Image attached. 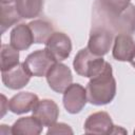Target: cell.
Segmentation results:
<instances>
[{
  "mask_svg": "<svg viewBox=\"0 0 135 135\" xmlns=\"http://www.w3.org/2000/svg\"><path fill=\"white\" fill-rule=\"evenodd\" d=\"M93 27H103L113 34L135 32V6L130 0H96Z\"/></svg>",
  "mask_w": 135,
  "mask_h": 135,
  "instance_id": "1",
  "label": "cell"
},
{
  "mask_svg": "<svg viewBox=\"0 0 135 135\" xmlns=\"http://www.w3.org/2000/svg\"><path fill=\"white\" fill-rule=\"evenodd\" d=\"M88 101L94 105H104L110 103L116 95V80L109 62H105L103 70L92 77L85 88Z\"/></svg>",
  "mask_w": 135,
  "mask_h": 135,
  "instance_id": "2",
  "label": "cell"
},
{
  "mask_svg": "<svg viewBox=\"0 0 135 135\" xmlns=\"http://www.w3.org/2000/svg\"><path fill=\"white\" fill-rule=\"evenodd\" d=\"M105 62L102 56H97L85 47L78 51L74 58L73 66L79 76L92 78L103 70Z\"/></svg>",
  "mask_w": 135,
  "mask_h": 135,
  "instance_id": "3",
  "label": "cell"
},
{
  "mask_svg": "<svg viewBox=\"0 0 135 135\" xmlns=\"http://www.w3.org/2000/svg\"><path fill=\"white\" fill-rule=\"evenodd\" d=\"M56 62L58 61L51 55V53L46 49H43L31 53L25 58L23 64L31 76L42 77L46 75L49 70Z\"/></svg>",
  "mask_w": 135,
  "mask_h": 135,
  "instance_id": "4",
  "label": "cell"
},
{
  "mask_svg": "<svg viewBox=\"0 0 135 135\" xmlns=\"http://www.w3.org/2000/svg\"><path fill=\"white\" fill-rule=\"evenodd\" d=\"M45 77L49 86L56 93H63L73 81V75L70 68L60 62H56L49 70Z\"/></svg>",
  "mask_w": 135,
  "mask_h": 135,
  "instance_id": "5",
  "label": "cell"
},
{
  "mask_svg": "<svg viewBox=\"0 0 135 135\" xmlns=\"http://www.w3.org/2000/svg\"><path fill=\"white\" fill-rule=\"evenodd\" d=\"M62 102L66 112L70 114L79 113L88 102L85 89L79 83L70 84L63 92Z\"/></svg>",
  "mask_w": 135,
  "mask_h": 135,
  "instance_id": "6",
  "label": "cell"
},
{
  "mask_svg": "<svg viewBox=\"0 0 135 135\" xmlns=\"http://www.w3.org/2000/svg\"><path fill=\"white\" fill-rule=\"evenodd\" d=\"M45 49L59 62L69 58L72 51V41L66 34L54 32L45 42Z\"/></svg>",
  "mask_w": 135,
  "mask_h": 135,
  "instance_id": "7",
  "label": "cell"
},
{
  "mask_svg": "<svg viewBox=\"0 0 135 135\" xmlns=\"http://www.w3.org/2000/svg\"><path fill=\"white\" fill-rule=\"evenodd\" d=\"M113 33L103 27H93L89 41L88 49L97 56H103L109 53L113 41Z\"/></svg>",
  "mask_w": 135,
  "mask_h": 135,
  "instance_id": "8",
  "label": "cell"
},
{
  "mask_svg": "<svg viewBox=\"0 0 135 135\" xmlns=\"http://www.w3.org/2000/svg\"><path fill=\"white\" fill-rule=\"evenodd\" d=\"M3 84L11 90H20L24 88L31 79V74L27 72L23 63H18L14 68L1 72Z\"/></svg>",
  "mask_w": 135,
  "mask_h": 135,
  "instance_id": "9",
  "label": "cell"
},
{
  "mask_svg": "<svg viewBox=\"0 0 135 135\" xmlns=\"http://www.w3.org/2000/svg\"><path fill=\"white\" fill-rule=\"evenodd\" d=\"M113 128L111 116L102 111L91 114L84 122V132L86 134H111Z\"/></svg>",
  "mask_w": 135,
  "mask_h": 135,
  "instance_id": "10",
  "label": "cell"
},
{
  "mask_svg": "<svg viewBox=\"0 0 135 135\" xmlns=\"http://www.w3.org/2000/svg\"><path fill=\"white\" fill-rule=\"evenodd\" d=\"M32 113L43 127H50L57 121L59 116V108L54 100L42 99L38 101Z\"/></svg>",
  "mask_w": 135,
  "mask_h": 135,
  "instance_id": "11",
  "label": "cell"
},
{
  "mask_svg": "<svg viewBox=\"0 0 135 135\" xmlns=\"http://www.w3.org/2000/svg\"><path fill=\"white\" fill-rule=\"evenodd\" d=\"M113 58L117 61L130 62L135 56V41L128 34H118L114 39Z\"/></svg>",
  "mask_w": 135,
  "mask_h": 135,
  "instance_id": "12",
  "label": "cell"
},
{
  "mask_svg": "<svg viewBox=\"0 0 135 135\" xmlns=\"http://www.w3.org/2000/svg\"><path fill=\"white\" fill-rule=\"evenodd\" d=\"M38 101L39 98L36 94L31 92H20L8 100V110L14 114H24L33 111Z\"/></svg>",
  "mask_w": 135,
  "mask_h": 135,
  "instance_id": "13",
  "label": "cell"
},
{
  "mask_svg": "<svg viewBox=\"0 0 135 135\" xmlns=\"http://www.w3.org/2000/svg\"><path fill=\"white\" fill-rule=\"evenodd\" d=\"M9 42L13 47L18 51L27 50L34 43V37L28 24H18L16 25L9 35Z\"/></svg>",
  "mask_w": 135,
  "mask_h": 135,
  "instance_id": "14",
  "label": "cell"
},
{
  "mask_svg": "<svg viewBox=\"0 0 135 135\" xmlns=\"http://www.w3.org/2000/svg\"><path fill=\"white\" fill-rule=\"evenodd\" d=\"M11 129L13 135H38L42 132L43 126L35 116H26L17 119Z\"/></svg>",
  "mask_w": 135,
  "mask_h": 135,
  "instance_id": "15",
  "label": "cell"
},
{
  "mask_svg": "<svg viewBox=\"0 0 135 135\" xmlns=\"http://www.w3.org/2000/svg\"><path fill=\"white\" fill-rule=\"evenodd\" d=\"M15 1H0L1 3V19H0L1 34H3L6 30H8L12 25L17 23L21 19V16L19 15L17 11Z\"/></svg>",
  "mask_w": 135,
  "mask_h": 135,
  "instance_id": "16",
  "label": "cell"
},
{
  "mask_svg": "<svg viewBox=\"0 0 135 135\" xmlns=\"http://www.w3.org/2000/svg\"><path fill=\"white\" fill-rule=\"evenodd\" d=\"M15 4L21 18L31 19L40 14L43 6V0H16Z\"/></svg>",
  "mask_w": 135,
  "mask_h": 135,
  "instance_id": "17",
  "label": "cell"
},
{
  "mask_svg": "<svg viewBox=\"0 0 135 135\" xmlns=\"http://www.w3.org/2000/svg\"><path fill=\"white\" fill-rule=\"evenodd\" d=\"M28 26L32 30L33 37H34V43H44L47 41V39L51 37L53 32V26L51 23L44 20H34L28 23Z\"/></svg>",
  "mask_w": 135,
  "mask_h": 135,
  "instance_id": "18",
  "label": "cell"
},
{
  "mask_svg": "<svg viewBox=\"0 0 135 135\" xmlns=\"http://www.w3.org/2000/svg\"><path fill=\"white\" fill-rule=\"evenodd\" d=\"M1 72L7 71L19 63V52L11 44L1 45Z\"/></svg>",
  "mask_w": 135,
  "mask_h": 135,
  "instance_id": "19",
  "label": "cell"
},
{
  "mask_svg": "<svg viewBox=\"0 0 135 135\" xmlns=\"http://www.w3.org/2000/svg\"><path fill=\"white\" fill-rule=\"evenodd\" d=\"M73 130L71 127L63 122H55L49 127L46 132L47 135H58V134H73Z\"/></svg>",
  "mask_w": 135,
  "mask_h": 135,
  "instance_id": "20",
  "label": "cell"
},
{
  "mask_svg": "<svg viewBox=\"0 0 135 135\" xmlns=\"http://www.w3.org/2000/svg\"><path fill=\"white\" fill-rule=\"evenodd\" d=\"M1 98H2V102H1V109H2L1 117H3V116H4V114H5V111L7 110V109H5V103H6L7 101H6V98H5V96H4V95H1Z\"/></svg>",
  "mask_w": 135,
  "mask_h": 135,
  "instance_id": "21",
  "label": "cell"
},
{
  "mask_svg": "<svg viewBox=\"0 0 135 135\" xmlns=\"http://www.w3.org/2000/svg\"><path fill=\"white\" fill-rule=\"evenodd\" d=\"M119 132H121L122 134H126V133H127V131H126V130H123V129H121L120 127L114 126V128H113V130H112L111 134H116V133H119Z\"/></svg>",
  "mask_w": 135,
  "mask_h": 135,
  "instance_id": "22",
  "label": "cell"
},
{
  "mask_svg": "<svg viewBox=\"0 0 135 135\" xmlns=\"http://www.w3.org/2000/svg\"><path fill=\"white\" fill-rule=\"evenodd\" d=\"M130 63H131V65H132L134 69H135V56H134V58H133V59L130 61Z\"/></svg>",
  "mask_w": 135,
  "mask_h": 135,
  "instance_id": "23",
  "label": "cell"
},
{
  "mask_svg": "<svg viewBox=\"0 0 135 135\" xmlns=\"http://www.w3.org/2000/svg\"><path fill=\"white\" fill-rule=\"evenodd\" d=\"M0 1H15V0H0Z\"/></svg>",
  "mask_w": 135,
  "mask_h": 135,
  "instance_id": "24",
  "label": "cell"
},
{
  "mask_svg": "<svg viewBox=\"0 0 135 135\" xmlns=\"http://www.w3.org/2000/svg\"><path fill=\"white\" fill-rule=\"evenodd\" d=\"M134 134H135V130H134Z\"/></svg>",
  "mask_w": 135,
  "mask_h": 135,
  "instance_id": "25",
  "label": "cell"
}]
</instances>
